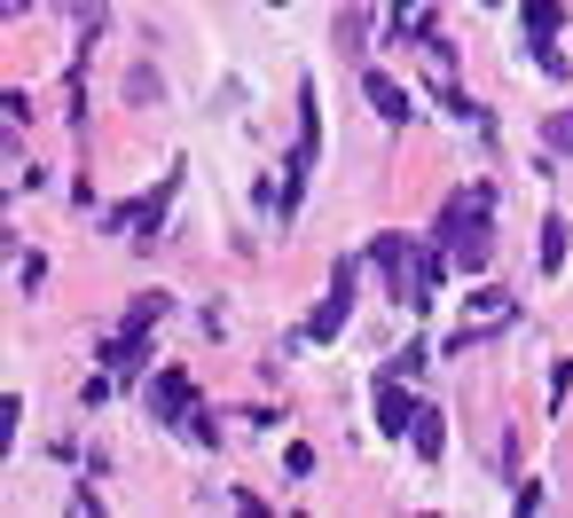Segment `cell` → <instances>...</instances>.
Here are the masks:
<instances>
[{"label": "cell", "mask_w": 573, "mask_h": 518, "mask_svg": "<svg viewBox=\"0 0 573 518\" xmlns=\"http://www.w3.org/2000/svg\"><path fill=\"white\" fill-rule=\"evenodd\" d=\"M441 236H448V251H456V268H471V275L487 268V251H495V236H487V189H480V197H456V205L441 212Z\"/></svg>", "instance_id": "cell-1"}, {"label": "cell", "mask_w": 573, "mask_h": 518, "mask_svg": "<svg viewBox=\"0 0 573 518\" xmlns=\"http://www.w3.org/2000/svg\"><path fill=\"white\" fill-rule=\"evenodd\" d=\"M315 150H322V111H315V87H298V142H291V181H283V205H298V181L315 173Z\"/></svg>", "instance_id": "cell-2"}, {"label": "cell", "mask_w": 573, "mask_h": 518, "mask_svg": "<svg viewBox=\"0 0 573 518\" xmlns=\"http://www.w3.org/2000/svg\"><path fill=\"white\" fill-rule=\"evenodd\" d=\"M354 283H361V259H339V275H330V299H322V307L307 314V338H339V331H346Z\"/></svg>", "instance_id": "cell-3"}, {"label": "cell", "mask_w": 573, "mask_h": 518, "mask_svg": "<svg viewBox=\"0 0 573 518\" xmlns=\"http://www.w3.org/2000/svg\"><path fill=\"white\" fill-rule=\"evenodd\" d=\"M150 416H165V425H181V432H189V416H196V385H189L181 370H157V385H150Z\"/></svg>", "instance_id": "cell-4"}, {"label": "cell", "mask_w": 573, "mask_h": 518, "mask_svg": "<svg viewBox=\"0 0 573 518\" xmlns=\"http://www.w3.org/2000/svg\"><path fill=\"white\" fill-rule=\"evenodd\" d=\"M519 314V299L511 290H480V299L463 307V331H456V346H471V338H487V331H502V322Z\"/></svg>", "instance_id": "cell-5"}, {"label": "cell", "mask_w": 573, "mask_h": 518, "mask_svg": "<svg viewBox=\"0 0 573 518\" xmlns=\"http://www.w3.org/2000/svg\"><path fill=\"white\" fill-rule=\"evenodd\" d=\"M361 94H369V111H378L385 126H409V111H417V103H409V87L385 79V72H369V79H361Z\"/></svg>", "instance_id": "cell-6"}, {"label": "cell", "mask_w": 573, "mask_h": 518, "mask_svg": "<svg viewBox=\"0 0 573 518\" xmlns=\"http://www.w3.org/2000/svg\"><path fill=\"white\" fill-rule=\"evenodd\" d=\"M409 425H417V401L400 393V377H378V432H393V440H400Z\"/></svg>", "instance_id": "cell-7"}, {"label": "cell", "mask_w": 573, "mask_h": 518, "mask_svg": "<svg viewBox=\"0 0 573 518\" xmlns=\"http://www.w3.org/2000/svg\"><path fill=\"white\" fill-rule=\"evenodd\" d=\"M369 259H378V268L393 275V290H400V299H417V290H409V236H400V229H385L378 244H369Z\"/></svg>", "instance_id": "cell-8"}, {"label": "cell", "mask_w": 573, "mask_h": 518, "mask_svg": "<svg viewBox=\"0 0 573 518\" xmlns=\"http://www.w3.org/2000/svg\"><path fill=\"white\" fill-rule=\"evenodd\" d=\"M142 362H150V346H142V331H118V338H103V370H111V377H133Z\"/></svg>", "instance_id": "cell-9"}, {"label": "cell", "mask_w": 573, "mask_h": 518, "mask_svg": "<svg viewBox=\"0 0 573 518\" xmlns=\"http://www.w3.org/2000/svg\"><path fill=\"white\" fill-rule=\"evenodd\" d=\"M409 440H417V456H424V464H441V448H448V425H441V409H417Z\"/></svg>", "instance_id": "cell-10"}, {"label": "cell", "mask_w": 573, "mask_h": 518, "mask_svg": "<svg viewBox=\"0 0 573 518\" xmlns=\"http://www.w3.org/2000/svg\"><path fill=\"white\" fill-rule=\"evenodd\" d=\"M558 0H526V40H558Z\"/></svg>", "instance_id": "cell-11"}, {"label": "cell", "mask_w": 573, "mask_h": 518, "mask_svg": "<svg viewBox=\"0 0 573 518\" xmlns=\"http://www.w3.org/2000/svg\"><path fill=\"white\" fill-rule=\"evenodd\" d=\"M441 275H448V259H441V251H417V299H432Z\"/></svg>", "instance_id": "cell-12"}, {"label": "cell", "mask_w": 573, "mask_h": 518, "mask_svg": "<svg viewBox=\"0 0 573 518\" xmlns=\"http://www.w3.org/2000/svg\"><path fill=\"white\" fill-rule=\"evenodd\" d=\"M165 314V290H142V299L126 307V331H150V322Z\"/></svg>", "instance_id": "cell-13"}, {"label": "cell", "mask_w": 573, "mask_h": 518, "mask_svg": "<svg viewBox=\"0 0 573 518\" xmlns=\"http://www.w3.org/2000/svg\"><path fill=\"white\" fill-rule=\"evenodd\" d=\"M543 268H550V275L565 268V220H543Z\"/></svg>", "instance_id": "cell-14"}, {"label": "cell", "mask_w": 573, "mask_h": 518, "mask_svg": "<svg viewBox=\"0 0 573 518\" xmlns=\"http://www.w3.org/2000/svg\"><path fill=\"white\" fill-rule=\"evenodd\" d=\"M543 142H550L558 157H573V111H550V126H543Z\"/></svg>", "instance_id": "cell-15"}, {"label": "cell", "mask_w": 573, "mask_h": 518, "mask_svg": "<svg viewBox=\"0 0 573 518\" xmlns=\"http://www.w3.org/2000/svg\"><path fill=\"white\" fill-rule=\"evenodd\" d=\"M534 63H543L550 79H565V55H558V40H534Z\"/></svg>", "instance_id": "cell-16"}, {"label": "cell", "mask_w": 573, "mask_h": 518, "mask_svg": "<svg viewBox=\"0 0 573 518\" xmlns=\"http://www.w3.org/2000/svg\"><path fill=\"white\" fill-rule=\"evenodd\" d=\"M393 31H409V0H393Z\"/></svg>", "instance_id": "cell-17"}]
</instances>
